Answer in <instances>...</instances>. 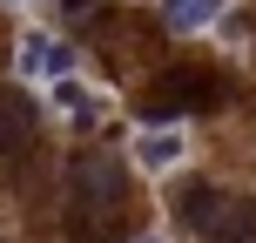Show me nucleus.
I'll return each instance as SVG.
<instances>
[{"mask_svg": "<svg viewBox=\"0 0 256 243\" xmlns=\"http://www.w3.org/2000/svg\"><path fill=\"white\" fill-rule=\"evenodd\" d=\"M68 236L74 243H122L128 236V169L108 155L68 169Z\"/></svg>", "mask_w": 256, "mask_h": 243, "instance_id": "f257e3e1", "label": "nucleus"}, {"mask_svg": "<svg viewBox=\"0 0 256 243\" xmlns=\"http://www.w3.org/2000/svg\"><path fill=\"white\" fill-rule=\"evenodd\" d=\"M176 216L209 243H256V196H230L209 182H182L176 189Z\"/></svg>", "mask_w": 256, "mask_h": 243, "instance_id": "f03ea898", "label": "nucleus"}, {"mask_svg": "<svg viewBox=\"0 0 256 243\" xmlns=\"http://www.w3.org/2000/svg\"><path fill=\"white\" fill-rule=\"evenodd\" d=\"M209 102H216V81L196 75V68H176V75H162V81L148 88L142 108H148L155 122H168V115H189V108H209Z\"/></svg>", "mask_w": 256, "mask_h": 243, "instance_id": "7ed1b4c3", "label": "nucleus"}, {"mask_svg": "<svg viewBox=\"0 0 256 243\" xmlns=\"http://www.w3.org/2000/svg\"><path fill=\"white\" fill-rule=\"evenodd\" d=\"M20 75H34V81H68V75H74V48L54 41V34H20Z\"/></svg>", "mask_w": 256, "mask_h": 243, "instance_id": "20e7f679", "label": "nucleus"}, {"mask_svg": "<svg viewBox=\"0 0 256 243\" xmlns=\"http://www.w3.org/2000/svg\"><path fill=\"white\" fill-rule=\"evenodd\" d=\"M54 108L68 115V128H94V122L108 115V102H102L94 88H81L74 75H68V81H54Z\"/></svg>", "mask_w": 256, "mask_h": 243, "instance_id": "39448f33", "label": "nucleus"}, {"mask_svg": "<svg viewBox=\"0 0 256 243\" xmlns=\"http://www.w3.org/2000/svg\"><path fill=\"white\" fill-rule=\"evenodd\" d=\"M27 135H34V108H27L14 88H0V155H14Z\"/></svg>", "mask_w": 256, "mask_h": 243, "instance_id": "423d86ee", "label": "nucleus"}, {"mask_svg": "<svg viewBox=\"0 0 256 243\" xmlns=\"http://www.w3.org/2000/svg\"><path fill=\"white\" fill-rule=\"evenodd\" d=\"M222 0H162V21L176 27V34H202V27H216Z\"/></svg>", "mask_w": 256, "mask_h": 243, "instance_id": "0eeeda50", "label": "nucleus"}, {"mask_svg": "<svg viewBox=\"0 0 256 243\" xmlns=\"http://www.w3.org/2000/svg\"><path fill=\"white\" fill-rule=\"evenodd\" d=\"M135 162H142V169H168V162H182V135H168V128L135 135Z\"/></svg>", "mask_w": 256, "mask_h": 243, "instance_id": "6e6552de", "label": "nucleus"}, {"mask_svg": "<svg viewBox=\"0 0 256 243\" xmlns=\"http://www.w3.org/2000/svg\"><path fill=\"white\" fill-rule=\"evenodd\" d=\"M54 7H61V14H88L94 0H54Z\"/></svg>", "mask_w": 256, "mask_h": 243, "instance_id": "1a4fd4ad", "label": "nucleus"}, {"mask_svg": "<svg viewBox=\"0 0 256 243\" xmlns=\"http://www.w3.org/2000/svg\"><path fill=\"white\" fill-rule=\"evenodd\" d=\"M0 7H20V0H0Z\"/></svg>", "mask_w": 256, "mask_h": 243, "instance_id": "9d476101", "label": "nucleus"}]
</instances>
